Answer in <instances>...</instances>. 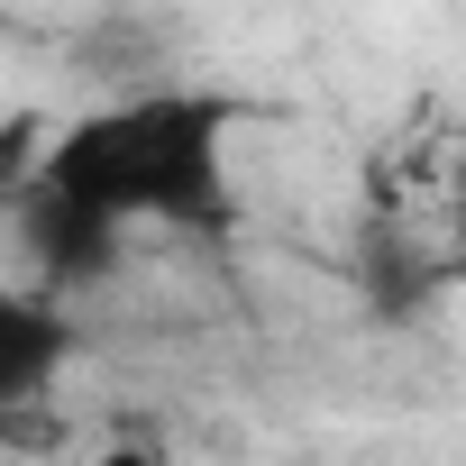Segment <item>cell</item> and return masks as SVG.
<instances>
[{"instance_id": "obj_2", "label": "cell", "mask_w": 466, "mask_h": 466, "mask_svg": "<svg viewBox=\"0 0 466 466\" xmlns=\"http://www.w3.org/2000/svg\"><path fill=\"white\" fill-rule=\"evenodd\" d=\"M375 201L402 219V238L430 248V266L457 257L466 248V128H448V119L402 128V147L375 156Z\"/></svg>"}, {"instance_id": "obj_4", "label": "cell", "mask_w": 466, "mask_h": 466, "mask_svg": "<svg viewBox=\"0 0 466 466\" xmlns=\"http://www.w3.org/2000/svg\"><path fill=\"white\" fill-rule=\"evenodd\" d=\"M46 137H56V110H10V119H0V219H10V210H19V192L37 183Z\"/></svg>"}, {"instance_id": "obj_3", "label": "cell", "mask_w": 466, "mask_h": 466, "mask_svg": "<svg viewBox=\"0 0 466 466\" xmlns=\"http://www.w3.org/2000/svg\"><path fill=\"white\" fill-rule=\"evenodd\" d=\"M65 357H74V320H65V302L37 293V284H19V275H0V411H19V402L56 393Z\"/></svg>"}, {"instance_id": "obj_1", "label": "cell", "mask_w": 466, "mask_h": 466, "mask_svg": "<svg viewBox=\"0 0 466 466\" xmlns=\"http://www.w3.org/2000/svg\"><path fill=\"white\" fill-rule=\"evenodd\" d=\"M228 119L238 110L210 92H137V101H101V110L56 119L37 183L0 219L28 238V284L65 302L74 284L110 275L128 219H165V228L219 219Z\"/></svg>"}, {"instance_id": "obj_5", "label": "cell", "mask_w": 466, "mask_h": 466, "mask_svg": "<svg viewBox=\"0 0 466 466\" xmlns=\"http://www.w3.org/2000/svg\"><path fill=\"white\" fill-rule=\"evenodd\" d=\"M430 275H439V284H448V293H466V248H457V257H439V266H430Z\"/></svg>"}]
</instances>
